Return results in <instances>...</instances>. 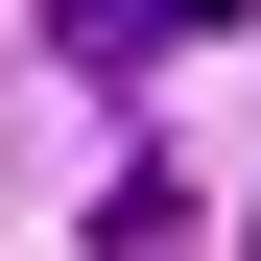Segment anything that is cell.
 Returning a JSON list of instances; mask_svg holds the SVG:
<instances>
[{"instance_id": "cell-1", "label": "cell", "mask_w": 261, "mask_h": 261, "mask_svg": "<svg viewBox=\"0 0 261 261\" xmlns=\"http://www.w3.org/2000/svg\"><path fill=\"white\" fill-rule=\"evenodd\" d=\"M214 24H238V0H48L71 71H166V48H214Z\"/></svg>"}]
</instances>
